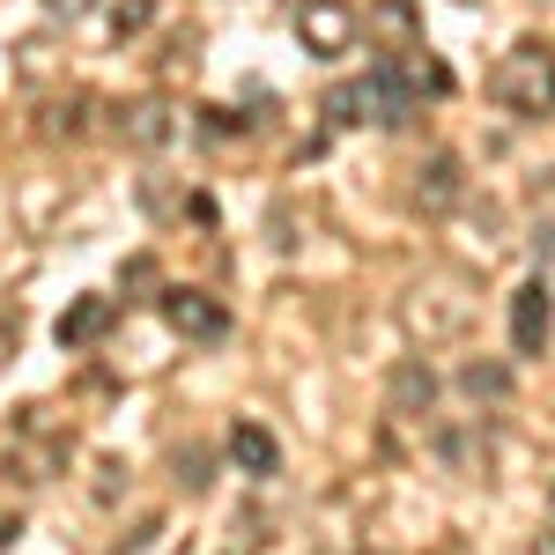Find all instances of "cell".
<instances>
[{
    "mask_svg": "<svg viewBox=\"0 0 555 555\" xmlns=\"http://www.w3.org/2000/svg\"><path fill=\"white\" fill-rule=\"evenodd\" d=\"M363 38L385 44L392 60L423 52V8H415V0H371V8H363Z\"/></svg>",
    "mask_w": 555,
    "mask_h": 555,
    "instance_id": "cell-4",
    "label": "cell"
},
{
    "mask_svg": "<svg viewBox=\"0 0 555 555\" xmlns=\"http://www.w3.org/2000/svg\"><path fill=\"white\" fill-rule=\"evenodd\" d=\"M400 67H408V82H415V96H444V89H452V75H444V67H437V60H429V52H408V60H400Z\"/></svg>",
    "mask_w": 555,
    "mask_h": 555,
    "instance_id": "cell-13",
    "label": "cell"
},
{
    "mask_svg": "<svg viewBox=\"0 0 555 555\" xmlns=\"http://www.w3.org/2000/svg\"><path fill=\"white\" fill-rule=\"evenodd\" d=\"M297 38L311 60H341L363 38V15H356V0H297Z\"/></svg>",
    "mask_w": 555,
    "mask_h": 555,
    "instance_id": "cell-3",
    "label": "cell"
},
{
    "mask_svg": "<svg viewBox=\"0 0 555 555\" xmlns=\"http://www.w3.org/2000/svg\"><path fill=\"white\" fill-rule=\"evenodd\" d=\"M429 400H437L429 363H400V371H392V415H429Z\"/></svg>",
    "mask_w": 555,
    "mask_h": 555,
    "instance_id": "cell-9",
    "label": "cell"
},
{
    "mask_svg": "<svg viewBox=\"0 0 555 555\" xmlns=\"http://www.w3.org/2000/svg\"><path fill=\"white\" fill-rule=\"evenodd\" d=\"M127 133L141 141V149H156V141H171V112L149 96V104H133V127H127Z\"/></svg>",
    "mask_w": 555,
    "mask_h": 555,
    "instance_id": "cell-12",
    "label": "cell"
},
{
    "mask_svg": "<svg viewBox=\"0 0 555 555\" xmlns=\"http://www.w3.org/2000/svg\"><path fill=\"white\" fill-rule=\"evenodd\" d=\"M548 334H555L548 282H518V289H512V348H518V356H541Z\"/></svg>",
    "mask_w": 555,
    "mask_h": 555,
    "instance_id": "cell-5",
    "label": "cell"
},
{
    "mask_svg": "<svg viewBox=\"0 0 555 555\" xmlns=\"http://www.w3.org/2000/svg\"><path fill=\"white\" fill-rule=\"evenodd\" d=\"M489 89H496V104H504L512 119H548L555 112V52L541 38H518L512 52L496 60Z\"/></svg>",
    "mask_w": 555,
    "mask_h": 555,
    "instance_id": "cell-1",
    "label": "cell"
},
{
    "mask_svg": "<svg viewBox=\"0 0 555 555\" xmlns=\"http://www.w3.org/2000/svg\"><path fill=\"white\" fill-rule=\"evenodd\" d=\"M415 201H423V215H444L460 201V156L452 149H437L423 171H415Z\"/></svg>",
    "mask_w": 555,
    "mask_h": 555,
    "instance_id": "cell-8",
    "label": "cell"
},
{
    "mask_svg": "<svg viewBox=\"0 0 555 555\" xmlns=\"http://www.w3.org/2000/svg\"><path fill=\"white\" fill-rule=\"evenodd\" d=\"M533 555H555V533H548V541H541V548H533Z\"/></svg>",
    "mask_w": 555,
    "mask_h": 555,
    "instance_id": "cell-17",
    "label": "cell"
},
{
    "mask_svg": "<svg viewBox=\"0 0 555 555\" xmlns=\"http://www.w3.org/2000/svg\"><path fill=\"white\" fill-rule=\"evenodd\" d=\"M460 385H467V400H504V392H512V371H504V363H467Z\"/></svg>",
    "mask_w": 555,
    "mask_h": 555,
    "instance_id": "cell-11",
    "label": "cell"
},
{
    "mask_svg": "<svg viewBox=\"0 0 555 555\" xmlns=\"http://www.w3.org/2000/svg\"><path fill=\"white\" fill-rule=\"evenodd\" d=\"M326 112L341 119V127H400L408 112H415V82H408V67L400 60H378L363 82H341L334 96H326Z\"/></svg>",
    "mask_w": 555,
    "mask_h": 555,
    "instance_id": "cell-2",
    "label": "cell"
},
{
    "mask_svg": "<svg viewBox=\"0 0 555 555\" xmlns=\"http://www.w3.org/2000/svg\"><path fill=\"white\" fill-rule=\"evenodd\" d=\"M44 8H52V15H82V0H44Z\"/></svg>",
    "mask_w": 555,
    "mask_h": 555,
    "instance_id": "cell-16",
    "label": "cell"
},
{
    "mask_svg": "<svg viewBox=\"0 0 555 555\" xmlns=\"http://www.w3.org/2000/svg\"><path fill=\"white\" fill-rule=\"evenodd\" d=\"M112 319H119V304H112V297H75L67 311H60L52 334H60V348H89V341L112 334Z\"/></svg>",
    "mask_w": 555,
    "mask_h": 555,
    "instance_id": "cell-7",
    "label": "cell"
},
{
    "mask_svg": "<svg viewBox=\"0 0 555 555\" xmlns=\"http://www.w3.org/2000/svg\"><path fill=\"white\" fill-rule=\"evenodd\" d=\"M112 30H119V38H133V30H149V0H127V8L112 15Z\"/></svg>",
    "mask_w": 555,
    "mask_h": 555,
    "instance_id": "cell-14",
    "label": "cell"
},
{
    "mask_svg": "<svg viewBox=\"0 0 555 555\" xmlns=\"http://www.w3.org/2000/svg\"><path fill=\"white\" fill-rule=\"evenodd\" d=\"M164 319H171V334H185V341H222L230 334V311L215 297H201V289H164Z\"/></svg>",
    "mask_w": 555,
    "mask_h": 555,
    "instance_id": "cell-6",
    "label": "cell"
},
{
    "mask_svg": "<svg viewBox=\"0 0 555 555\" xmlns=\"http://www.w3.org/2000/svg\"><path fill=\"white\" fill-rule=\"evenodd\" d=\"M230 460H237L245 474H274V467H282V452H274V437H267L259 423H237V429H230Z\"/></svg>",
    "mask_w": 555,
    "mask_h": 555,
    "instance_id": "cell-10",
    "label": "cell"
},
{
    "mask_svg": "<svg viewBox=\"0 0 555 555\" xmlns=\"http://www.w3.org/2000/svg\"><path fill=\"white\" fill-rule=\"evenodd\" d=\"M127 289H156V259H127Z\"/></svg>",
    "mask_w": 555,
    "mask_h": 555,
    "instance_id": "cell-15",
    "label": "cell"
}]
</instances>
